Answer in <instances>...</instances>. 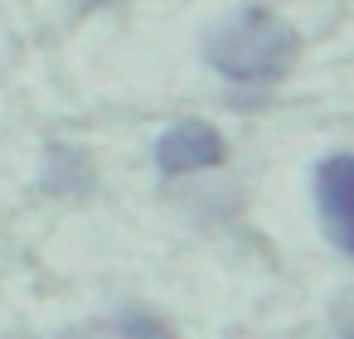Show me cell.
<instances>
[{
    "label": "cell",
    "instance_id": "7a4b0ae2",
    "mask_svg": "<svg viewBox=\"0 0 354 339\" xmlns=\"http://www.w3.org/2000/svg\"><path fill=\"white\" fill-rule=\"evenodd\" d=\"M315 213L339 252L354 247V160L344 151L315 165Z\"/></svg>",
    "mask_w": 354,
    "mask_h": 339
},
{
    "label": "cell",
    "instance_id": "5b68a950",
    "mask_svg": "<svg viewBox=\"0 0 354 339\" xmlns=\"http://www.w3.org/2000/svg\"><path fill=\"white\" fill-rule=\"evenodd\" d=\"M112 329L122 339H175L170 325H160V315H146V310H122Z\"/></svg>",
    "mask_w": 354,
    "mask_h": 339
},
{
    "label": "cell",
    "instance_id": "3957f363",
    "mask_svg": "<svg viewBox=\"0 0 354 339\" xmlns=\"http://www.w3.org/2000/svg\"><path fill=\"white\" fill-rule=\"evenodd\" d=\"M228 160V146H223V136L209 126V122H194V117H185V122H175L160 141H156V170L160 175H194V170H214V165H223Z\"/></svg>",
    "mask_w": 354,
    "mask_h": 339
},
{
    "label": "cell",
    "instance_id": "6da1fadb",
    "mask_svg": "<svg viewBox=\"0 0 354 339\" xmlns=\"http://www.w3.org/2000/svg\"><path fill=\"white\" fill-rule=\"evenodd\" d=\"M296 30L272 10H238L204 39V64L228 83H277L296 64Z\"/></svg>",
    "mask_w": 354,
    "mask_h": 339
},
{
    "label": "cell",
    "instance_id": "8992f818",
    "mask_svg": "<svg viewBox=\"0 0 354 339\" xmlns=\"http://www.w3.org/2000/svg\"><path fill=\"white\" fill-rule=\"evenodd\" d=\"M88 6H102V0H88Z\"/></svg>",
    "mask_w": 354,
    "mask_h": 339
},
{
    "label": "cell",
    "instance_id": "277c9868",
    "mask_svg": "<svg viewBox=\"0 0 354 339\" xmlns=\"http://www.w3.org/2000/svg\"><path fill=\"white\" fill-rule=\"evenodd\" d=\"M39 184H44L49 194H83V189L93 184V175H88V155L73 151V146H49L44 170H39Z\"/></svg>",
    "mask_w": 354,
    "mask_h": 339
}]
</instances>
